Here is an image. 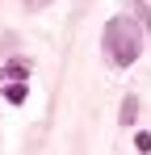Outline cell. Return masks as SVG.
Here are the masks:
<instances>
[{
  "label": "cell",
  "mask_w": 151,
  "mask_h": 155,
  "mask_svg": "<svg viewBox=\"0 0 151 155\" xmlns=\"http://www.w3.org/2000/svg\"><path fill=\"white\" fill-rule=\"evenodd\" d=\"M130 4H134V8H139V17H143V25L151 29V8H147V4H143V0H130Z\"/></svg>",
  "instance_id": "cell-2"
},
{
  "label": "cell",
  "mask_w": 151,
  "mask_h": 155,
  "mask_svg": "<svg viewBox=\"0 0 151 155\" xmlns=\"http://www.w3.org/2000/svg\"><path fill=\"white\" fill-rule=\"evenodd\" d=\"M25 4H29V8H46L50 0H25Z\"/></svg>",
  "instance_id": "cell-3"
},
{
  "label": "cell",
  "mask_w": 151,
  "mask_h": 155,
  "mask_svg": "<svg viewBox=\"0 0 151 155\" xmlns=\"http://www.w3.org/2000/svg\"><path fill=\"white\" fill-rule=\"evenodd\" d=\"M105 54L118 63V67H130L139 54H143V38H139V25L130 21V17H113L109 25H105Z\"/></svg>",
  "instance_id": "cell-1"
}]
</instances>
